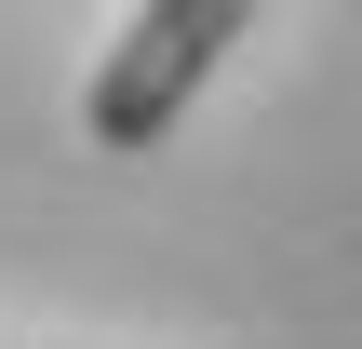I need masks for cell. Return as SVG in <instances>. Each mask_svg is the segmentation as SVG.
<instances>
[{"mask_svg": "<svg viewBox=\"0 0 362 349\" xmlns=\"http://www.w3.org/2000/svg\"><path fill=\"white\" fill-rule=\"evenodd\" d=\"M255 13H269V0H134V27L107 40L94 94H81V135H94V148H161Z\"/></svg>", "mask_w": 362, "mask_h": 349, "instance_id": "6da1fadb", "label": "cell"}]
</instances>
